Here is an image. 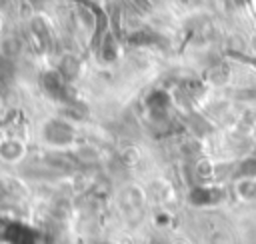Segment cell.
<instances>
[{"label": "cell", "instance_id": "cell-1", "mask_svg": "<svg viewBox=\"0 0 256 244\" xmlns=\"http://www.w3.org/2000/svg\"><path fill=\"white\" fill-rule=\"evenodd\" d=\"M44 136H46V140L52 142V144H68V142L74 138V132H72V128H70L68 124L54 120V122H50V124L46 126Z\"/></svg>", "mask_w": 256, "mask_h": 244}, {"label": "cell", "instance_id": "cell-2", "mask_svg": "<svg viewBox=\"0 0 256 244\" xmlns=\"http://www.w3.org/2000/svg\"><path fill=\"white\" fill-rule=\"evenodd\" d=\"M44 84H46V90L50 96L54 98H64L66 96V84H64V76L52 72V74H46L44 78Z\"/></svg>", "mask_w": 256, "mask_h": 244}, {"label": "cell", "instance_id": "cell-3", "mask_svg": "<svg viewBox=\"0 0 256 244\" xmlns=\"http://www.w3.org/2000/svg\"><path fill=\"white\" fill-rule=\"evenodd\" d=\"M168 96H166V92H154V94H150L148 96V100H146V104H148V108L152 110V112H164L166 108H168Z\"/></svg>", "mask_w": 256, "mask_h": 244}, {"label": "cell", "instance_id": "cell-4", "mask_svg": "<svg viewBox=\"0 0 256 244\" xmlns=\"http://www.w3.org/2000/svg\"><path fill=\"white\" fill-rule=\"evenodd\" d=\"M218 196H214L210 190H206V188H196L192 194H190V200L194 202V204H208V202H212V200H216Z\"/></svg>", "mask_w": 256, "mask_h": 244}, {"label": "cell", "instance_id": "cell-5", "mask_svg": "<svg viewBox=\"0 0 256 244\" xmlns=\"http://www.w3.org/2000/svg\"><path fill=\"white\" fill-rule=\"evenodd\" d=\"M18 152H20V150H18V146H16L14 142H6V144H2V148H0V154H2L6 160H14Z\"/></svg>", "mask_w": 256, "mask_h": 244}, {"label": "cell", "instance_id": "cell-6", "mask_svg": "<svg viewBox=\"0 0 256 244\" xmlns=\"http://www.w3.org/2000/svg\"><path fill=\"white\" fill-rule=\"evenodd\" d=\"M16 52H18V42H16L14 38H6V40H4V46H2V54L12 56V54H16Z\"/></svg>", "mask_w": 256, "mask_h": 244}]
</instances>
